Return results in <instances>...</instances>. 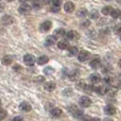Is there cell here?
<instances>
[{"instance_id":"1","label":"cell","mask_w":121,"mask_h":121,"mask_svg":"<svg viewBox=\"0 0 121 121\" xmlns=\"http://www.w3.org/2000/svg\"><path fill=\"white\" fill-rule=\"evenodd\" d=\"M23 60H24L25 65H26V66H28V67H32V66H34V64H35V62H36V58H35V56H34L33 55L26 54L24 56Z\"/></svg>"},{"instance_id":"2","label":"cell","mask_w":121,"mask_h":121,"mask_svg":"<svg viewBox=\"0 0 121 121\" xmlns=\"http://www.w3.org/2000/svg\"><path fill=\"white\" fill-rule=\"evenodd\" d=\"M51 27H52V22L49 20H46L39 26V30L46 33V32H48L51 29Z\"/></svg>"},{"instance_id":"3","label":"cell","mask_w":121,"mask_h":121,"mask_svg":"<svg viewBox=\"0 0 121 121\" xmlns=\"http://www.w3.org/2000/svg\"><path fill=\"white\" fill-rule=\"evenodd\" d=\"M91 104H92L91 99L88 97H86V96H83L79 99V105L82 108H88V107L91 106Z\"/></svg>"},{"instance_id":"4","label":"cell","mask_w":121,"mask_h":121,"mask_svg":"<svg viewBox=\"0 0 121 121\" xmlns=\"http://www.w3.org/2000/svg\"><path fill=\"white\" fill-rule=\"evenodd\" d=\"M66 37L67 38V40L70 41H76L79 38V34L75 30H70L67 33H66Z\"/></svg>"},{"instance_id":"5","label":"cell","mask_w":121,"mask_h":121,"mask_svg":"<svg viewBox=\"0 0 121 121\" xmlns=\"http://www.w3.org/2000/svg\"><path fill=\"white\" fill-rule=\"evenodd\" d=\"M31 11V6L28 5V4H22L21 6H19L18 8V12L20 13L21 15H26Z\"/></svg>"},{"instance_id":"6","label":"cell","mask_w":121,"mask_h":121,"mask_svg":"<svg viewBox=\"0 0 121 121\" xmlns=\"http://www.w3.org/2000/svg\"><path fill=\"white\" fill-rule=\"evenodd\" d=\"M89 56H90V54L86 50H82L78 55V60L80 62H85V61H86L89 58Z\"/></svg>"},{"instance_id":"7","label":"cell","mask_w":121,"mask_h":121,"mask_svg":"<svg viewBox=\"0 0 121 121\" xmlns=\"http://www.w3.org/2000/svg\"><path fill=\"white\" fill-rule=\"evenodd\" d=\"M104 111L107 115L108 116H114L117 112V108H116L114 106L112 105H107L105 108H104Z\"/></svg>"},{"instance_id":"8","label":"cell","mask_w":121,"mask_h":121,"mask_svg":"<svg viewBox=\"0 0 121 121\" xmlns=\"http://www.w3.org/2000/svg\"><path fill=\"white\" fill-rule=\"evenodd\" d=\"M79 77H80V72L78 69L72 70L71 72L69 73V75H68V78L71 81H77L79 78Z\"/></svg>"},{"instance_id":"9","label":"cell","mask_w":121,"mask_h":121,"mask_svg":"<svg viewBox=\"0 0 121 121\" xmlns=\"http://www.w3.org/2000/svg\"><path fill=\"white\" fill-rule=\"evenodd\" d=\"M13 22H14V17L11 16H8V15L4 16L1 19V23L5 26H9V25L13 24Z\"/></svg>"},{"instance_id":"10","label":"cell","mask_w":121,"mask_h":121,"mask_svg":"<svg viewBox=\"0 0 121 121\" xmlns=\"http://www.w3.org/2000/svg\"><path fill=\"white\" fill-rule=\"evenodd\" d=\"M19 108L21 111H23V112H29L31 111V109H32V107H31V105L28 102H22V103L19 105Z\"/></svg>"},{"instance_id":"11","label":"cell","mask_w":121,"mask_h":121,"mask_svg":"<svg viewBox=\"0 0 121 121\" xmlns=\"http://www.w3.org/2000/svg\"><path fill=\"white\" fill-rule=\"evenodd\" d=\"M117 87L113 86L107 87L106 94H107L108 96H109V97H115L116 95H117Z\"/></svg>"},{"instance_id":"12","label":"cell","mask_w":121,"mask_h":121,"mask_svg":"<svg viewBox=\"0 0 121 121\" xmlns=\"http://www.w3.org/2000/svg\"><path fill=\"white\" fill-rule=\"evenodd\" d=\"M56 37L55 36H48L46 38V40H45V46L46 47H51V46H53L56 43Z\"/></svg>"},{"instance_id":"13","label":"cell","mask_w":121,"mask_h":121,"mask_svg":"<svg viewBox=\"0 0 121 121\" xmlns=\"http://www.w3.org/2000/svg\"><path fill=\"white\" fill-rule=\"evenodd\" d=\"M62 110L59 108H53L50 110V115L52 117H59L62 115Z\"/></svg>"},{"instance_id":"14","label":"cell","mask_w":121,"mask_h":121,"mask_svg":"<svg viewBox=\"0 0 121 121\" xmlns=\"http://www.w3.org/2000/svg\"><path fill=\"white\" fill-rule=\"evenodd\" d=\"M64 9H65V11L67 13H72L74 10H75V4L73 3V2H70V1H68L67 2L66 4H65V6H64Z\"/></svg>"},{"instance_id":"15","label":"cell","mask_w":121,"mask_h":121,"mask_svg":"<svg viewBox=\"0 0 121 121\" xmlns=\"http://www.w3.org/2000/svg\"><path fill=\"white\" fill-rule=\"evenodd\" d=\"M1 62H2V64L5 65V66H9L10 64H12L13 56H9V55H6L5 56H3V58L1 59Z\"/></svg>"},{"instance_id":"16","label":"cell","mask_w":121,"mask_h":121,"mask_svg":"<svg viewBox=\"0 0 121 121\" xmlns=\"http://www.w3.org/2000/svg\"><path fill=\"white\" fill-rule=\"evenodd\" d=\"M48 61H49V58L47 56H45V55L38 56V58L36 59V62H37V64H38L39 66H44V65H46Z\"/></svg>"},{"instance_id":"17","label":"cell","mask_w":121,"mask_h":121,"mask_svg":"<svg viewBox=\"0 0 121 121\" xmlns=\"http://www.w3.org/2000/svg\"><path fill=\"white\" fill-rule=\"evenodd\" d=\"M56 83L53 82V81H48V82H47L45 86H44V88L46 89L47 91H49V92H51V91H53L56 89Z\"/></svg>"},{"instance_id":"18","label":"cell","mask_w":121,"mask_h":121,"mask_svg":"<svg viewBox=\"0 0 121 121\" xmlns=\"http://www.w3.org/2000/svg\"><path fill=\"white\" fill-rule=\"evenodd\" d=\"M89 65H90V67H92L93 69H97V68H99V67L101 66L100 59H99V58H94V59H92V60L90 61Z\"/></svg>"},{"instance_id":"19","label":"cell","mask_w":121,"mask_h":121,"mask_svg":"<svg viewBox=\"0 0 121 121\" xmlns=\"http://www.w3.org/2000/svg\"><path fill=\"white\" fill-rule=\"evenodd\" d=\"M57 48L61 50H65L69 48V43L67 42V40H61L57 43Z\"/></svg>"},{"instance_id":"20","label":"cell","mask_w":121,"mask_h":121,"mask_svg":"<svg viewBox=\"0 0 121 121\" xmlns=\"http://www.w3.org/2000/svg\"><path fill=\"white\" fill-rule=\"evenodd\" d=\"M89 78H90L91 83H93V84H97L101 81V77L98 74H92Z\"/></svg>"},{"instance_id":"21","label":"cell","mask_w":121,"mask_h":121,"mask_svg":"<svg viewBox=\"0 0 121 121\" xmlns=\"http://www.w3.org/2000/svg\"><path fill=\"white\" fill-rule=\"evenodd\" d=\"M106 90H107V87H105L103 86H95V92L98 94V95H101L103 96L106 94Z\"/></svg>"},{"instance_id":"22","label":"cell","mask_w":121,"mask_h":121,"mask_svg":"<svg viewBox=\"0 0 121 121\" xmlns=\"http://www.w3.org/2000/svg\"><path fill=\"white\" fill-rule=\"evenodd\" d=\"M54 36L56 37V38H58V37H62V36H66V31L64 28H57V29H56L54 32Z\"/></svg>"},{"instance_id":"23","label":"cell","mask_w":121,"mask_h":121,"mask_svg":"<svg viewBox=\"0 0 121 121\" xmlns=\"http://www.w3.org/2000/svg\"><path fill=\"white\" fill-rule=\"evenodd\" d=\"M74 116V117H76V118H78V119H82L83 118V117H84V112L82 111V110H80V109H76L75 110V112L72 114Z\"/></svg>"},{"instance_id":"24","label":"cell","mask_w":121,"mask_h":121,"mask_svg":"<svg viewBox=\"0 0 121 121\" xmlns=\"http://www.w3.org/2000/svg\"><path fill=\"white\" fill-rule=\"evenodd\" d=\"M68 54L71 56H75L78 54V48L77 47H70L68 48Z\"/></svg>"},{"instance_id":"25","label":"cell","mask_w":121,"mask_h":121,"mask_svg":"<svg viewBox=\"0 0 121 121\" xmlns=\"http://www.w3.org/2000/svg\"><path fill=\"white\" fill-rule=\"evenodd\" d=\"M88 16H89V17L91 19H97L99 17V12L97 11V9H93V10H91L90 12L88 13Z\"/></svg>"},{"instance_id":"26","label":"cell","mask_w":121,"mask_h":121,"mask_svg":"<svg viewBox=\"0 0 121 121\" xmlns=\"http://www.w3.org/2000/svg\"><path fill=\"white\" fill-rule=\"evenodd\" d=\"M112 10H113V8H112L111 6H104L103 8H102L101 13L103 14L104 16H108V15H110V14H111Z\"/></svg>"},{"instance_id":"27","label":"cell","mask_w":121,"mask_h":121,"mask_svg":"<svg viewBox=\"0 0 121 121\" xmlns=\"http://www.w3.org/2000/svg\"><path fill=\"white\" fill-rule=\"evenodd\" d=\"M87 10L86 8H80L77 11V16L78 17H85L87 15Z\"/></svg>"},{"instance_id":"28","label":"cell","mask_w":121,"mask_h":121,"mask_svg":"<svg viewBox=\"0 0 121 121\" xmlns=\"http://www.w3.org/2000/svg\"><path fill=\"white\" fill-rule=\"evenodd\" d=\"M110 16H111L113 18H115V19L120 17H121V10L120 9H113V10H112V12H111V14H110Z\"/></svg>"},{"instance_id":"29","label":"cell","mask_w":121,"mask_h":121,"mask_svg":"<svg viewBox=\"0 0 121 121\" xmlns=\"http://www.w3.org/2000/svg\"><path fill=\"white\" fill-rule=\"evenodd\" d=\"M84 91L86 94H92V92H95V86L93 85H86Z\"/></svg>"},{"instance_id":"30","label":"cell","mask_w":121,"mask_h":121,"mask_svg":"<svg viewBox=\"0 0 121 121\" xmlns=\"http://www.w3.org/2000/svg\"><path fill=\"white\" fill-rule=\"evenodd\" d=\"M32 7L34 8V9H40V7H41V4H40V2H39V0H33V2H32Z\"/></svg>"},{"instance_id":"31","label":"cell","mask_w":121,"mask_h":121,"mask_svg":"<svg viewBox=\"0 0 121 121\" xmlns=\"http://www.w3.org/2000/svg\"><path fill=\"white\" fill-rule=\"evenodd\" d=\"M86 86V84L85 82H83V81H79V82H78L77 83V88L78 89H79V90H83L84 91V89H85Z\"/></svg>"},{"instance_id":"32","label":"cell","mask_w":121,"mask_h":121,"mask_svg":"<svg viewBox=\"0 0 121 121\" xmlns=\"http://www.w3.org/2000/svg\"><path fill=\"white\" fill-rule=\"evenodd\" d=\"M54 68H52L51 67H48L44 69V73L47 75V76H49V75H52L54 73Z\"/></svg>"},{"instance_id":"33","label":"cell","mask_w":121,"mask_h":121,"mask_svg":"<svg viewBox=\"0 0 121 121\" xmlns=\"http://www.w3.org/2000/svg\"><path fill=\"white\" fill-rule=\"evenodd\" d=\"M7 116V112H6L5 109L0 108V120H3L5 119Z\"/></svg>"},{"instance_id":"34","label":"cell","mask_w":121,"mask_h":121,"mask_svg":"<svg viewBox=\"0 0 121 121\" xmlns=\"http://www.w3.org/2000/svg\"><path fill=\"white\" fill-rule=\"evenodd\" d=\"M80 26H81L82 28H86V27H88L90 26V21L89 20H84Z\"/></svg>"},{"instance_id":"35","label":"cell","mask_w":121,"mask_h":121,"mask_svg":"<svg viewBox=\"0 0 121 121\" xmlns=\"http://www.w3.org/2000/svg\"><path fill=\"white\" fill-rule=\"evenodd\" d=\"M112 81H113V78H112L111 77H106V78L103 79V82L105 84H107V85H110V84L112 83Z\"/></svg>"},{"instance_id":"36","label":"cell","mask_w":121,"mask_h":121,"mask_svg":"<svg viewBox=\"0 0 121 121\" xmlns=\"http://www.w3.org/2000/svg\"><path fill=\"white\" fill-rule=\"evenodd\" d=\"M114 33L117 34V35H120L121 34V26L117 25L114 27Z\"/></svg>"},{"instance_id":"37","label":"cell","mask_w":121,"mask_h":121,"mask_svg":"<svg viewBox=\"0 0 121 121\" xmlns=\"http://www.w3.org/2000/svg\"><path fill=\"white\" fill-rule=\"evenodd\" d=\"M62 2H63V0H52L53 6H60Z\"/></svg>"},{"instance_id":"38","label":"cell","mask_w":121,"mask_h":121,"mask_svg":"<svg viewBox=\"0 0 121 121\" xmlns=\"http://www.w3.org/2000/svg\"><path fill=\"white\" fill-rule=\"evenodd\" d=\"M50 11L53 13H57L59 12V6H52L50 7Z\"/></svg>"},{"instance_id":"39","label":"cell","mask_w":121,"mask_h":121,"mask_svg":"<svg viewBox=\"0 0 121 121\" xmlns=\"http://www.w3.org/2000/svg\"><path fill=\"white\" fill-rule=\"evenodd\" d=\"M13 69H14V71H15V72H20V70H21V69H22V67H20V66H19V65H16V66H14V67H13Z\"/></svg>"},{"instance_id":"40","label":"cell","mask_w":121,"mask_h":121,"mask_svg":"<svg viewBox=\"0 0 121 121\" xmlns=\"http://www.w3.org/2000/svg\"><path fill=\"white\" fill-rule=\"evenodd\" d=\"M36 81L37 83H42L45 81V78H44V77H37L36 78Z\"/></svg>"},{"instance_id":"41","label":"cell","mask_w":121,"mask_h":121,"mask_svg":"<svg viewBox=\"0 0 121 121\" xmlns=\"http://www.w3.org/2000/svg\"><path fill=\"white\" fill-rule=\"evenodd\" d=\"M13 120H24V118L23 117H16L13 118Z\"/></svg>"},{"instance_id":"42","label":"cell","mask_w":121,"mask_h":121,"mask_svg":"<svg viewBox=\"0 0 121 121\" xmlns=\"http://www.w3.org/2000/svg\"><path fill=\"white\" fill-rule=\"evenodd\" d=\"M51 1H52V0H43L44 4H47V5H48V4H49V3L51 2Z\"/></svg>"},{"instance_id":"43","label":"cell","mask_w":121,"mask_h":121,"mask_svg":"<svg viewBox=\"0 0 121 121\" xmlns=\"http://www.w3.org/2000/svg\"><path fill=\"white\" fill-rule=\"evenodd\" d=\"M3 10H4V6H3V5H1V4H0V12H2V11H3Z\"/></svg>"},{"instance_id":"44","label":"cell","mask_w":121,"mask_h":121,"mask_svg":"<svg viewBox=\"0 0 121 121\" xmlns=\"http://www.w3.org/2000/svg\"><path fill=\"white\" fill-rule=\"evenodd\" d=\"M118 66L121 67V58L119 59V61H118Z\"/></svg>"},{"instance_id":"45","label":"cell","mask_w":121,"mask_h":121,"mask_svg":"<svg viewBox=\"0 0 121 121\" xmlns=\"http://www.w3.org/2000/svg\"><path fill=\"white\" fill-rule=\"evenodd\" d=\"M19 1H20V2H22V3H25V2H26L27 0H19Z\"/></svg>"},{"instance_id":"46","label":"cell","mask_w":121,"mask_h":121,"mask_svg":"<svg viewBox=\"0 0 121 121\" xmlns=\"http://www.w3.org/2000/svg\"><path fill=\"white\" fill-rule=\"evenodd\" d=\"M118 86H119V88H121V81L118 83Z\"/></svg>"},{"instance_id":"47","label":"cell","mask_w":121,"mask_h":121,"mask_svg":"<svg viewBox=\"0 0 121 121\" xmlns=\"http://www.w3.org/2000/svg\"><path fill=\"white\" fill-rule=\"evenodd\" d=\"M6 1H7V2H13L14 0H6Z\"/></svg>"},{"instance_id":"48","label":"cell","mask_w":121,"mask_h":121,"mask_svg":"<svg viewBox=\"0 0 121 121\" xmlns=\"http://www.w3.org/2000/svg\"><path fill=\"white\" fill-rule=\"evenodd\" d=\"M117 2H118L119 4H121V0H117Z\"/></svg>"},{"instance_id":"49","label":"cell","mask_w":121,"mask_h":121,"mask_svg":"<svg viewBox=\"0 0 121 121\" xmlns=\"http://www.w3.org/2000/svg\"><path fill=\"white\" fill-rule=\"evenodd\" d=\"M1 105H2V101H1V99H0V107H1Z\"/></svg>"},{"instance_id":"50","label":"cell","mask_w":121,"mask_h":121,"mask_svg":"<svg viewBox=\"0 0 121 121\" xmlns=\"http://www.w3.org/2000/svg\"><path fill=\"white\" fill-rule=\"evenodd\" d=\"M120 40H121V34H120Z\"/></svg>"},{"instance_id":"51","label":"cell","mask_w":121,"mask_h":121,"mask_svg":"<svg viewBox=\"0 0 121 121\" xmlns=\"http://www.w3.org/2000/svg\"><path fill=\"white\" fill-rule=\"evenodd\" d=\"M106 1H110V0H106Z\"/></svg>"},{"instance_id":"52","label":"cell","mask_w":121,"mask_h":121,"mask_svg":"<svg viewBox=\"0 0 121 121\" xmlns=\"http://www.w3.org/2000/svg\"><path fill=\"white\" fill-rule=\"evenodd\" d=\"M0 1H1V0H0Z\"/></svg>"}]
</instances>
